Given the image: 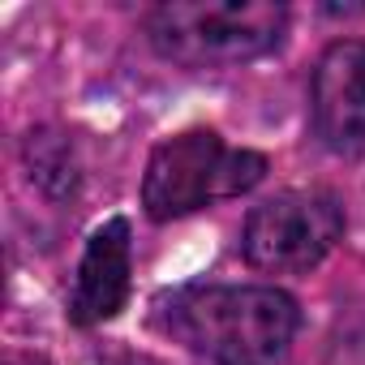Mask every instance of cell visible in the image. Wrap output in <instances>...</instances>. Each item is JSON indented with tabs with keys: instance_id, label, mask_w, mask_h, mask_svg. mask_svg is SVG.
I'll list each match as a JSON object with an SVG mask.
<instances>
[{
	"instance_id": "cell-1",
	"label": "cell",
	"mask_w": 365,
	"mask_h": 365,
	"mask_svg": "<svg viewBox=\"0 0 365 365\" xmlns=\"http://www.w3.org/2000/svg\"><path fill=\"white\" fill-rule=\"evenodd\" d=\"M159 327L215 365H275L301 331V309L271 284H207L172 292Z\"/></svg>"
},
{
	"instance_id": "cell-2",
	"label": "cell",
	"mask_w": 365,
	"mask_h": 365,
	"mask_svg": "<svg viewBox=\"0 0 365 365\" xmlns=\"http://www.w3.org/2000/svg\"><path fill=\"white\" fill-rule=\"evenodd\" d=\"M288 9L275 0H172L146 14V35L159 56L185 69L245 65L279 48Z\"/></svg>"
},
{
	"instance_id": "cell-3",
	"label": "cell",
	"mask_w": 365,
	"mask_h": 365,
	"mask_svg": "<svg viewBox=\"0 0 365 365\" xmlns=\"http://www.w3.org/2000/svg\"><path fill=\"white\" fill-rule=\"evenodd\" d=\"M267 176L258 150H232L215 129H190L159 142L146 159L142 207L155 224L202 211L215 198H237Z\"/></svg>"
},
{
	"instance_id": "cell-4",
	"label": "cell",
	"mask_w": 365,
	"mask_h": 365,
	"mask_svg": "<svg viewBox=\"0 0 365 365\" xmlns=\"http://www.w3.org/2000/svg\"><path fill=\"white\" fill-rule=\"evenodd\" d=\"M344 237V207L327 190H288L258 202L241 232V254L254 271L292 275L318 267Z\"/></svg>"
},
{
	"instance_id": "cell-5",
	"label": "cell",
	"mask_w": 365,
	"mask_h": 365,
	"mask_svg": "<svg viewBox=\"0 0 365 365\" xmlns=\"http://www.w3.org/2000/svg\"><path fill=\"white\" fill-rule=\"evenodd\" d=\"M309 112H314V133L322 138L327 150L335 155L365 150V43L361 39H339L318 56Z\"/></svg>"
},
{
	"instance_id": "cell-6",
	"label": "cell",
	"mask_w": 365,
	"mask_h": 365,
	"mask_svg": "<svg viewBox=\"0 0 365 365\" xmlns=\"http://www.w3.org/2000/svg\"><path fill=\"white\" fill-rule=\"evenodd\" d=\"M125 301H129V220L112 215L108 224L95 228L82 254L78 284L69 297V318L78 327H99L116 318Z\"/></svg>"
},
{
	"instance_id": "cell-7",
	"label": "cell",
	"mask_w": 365,
	"mask_h": 365,
	"mask_svg": "<svg viewBox=\"0 0 365 365\" xmlns=\"http://www.w3.org/2000/svg\"><path fill=\"white\" fill-rule=\"evenodd\" d=\"M31 168H35V176L43 180V185H52V176H61V185H65V190H73L69 146H65L61 138H48V133H39V138L31 142Z\"/></svg>"
},
{
	"instance_id": "cell-8",
	"label": "cell",
	"mask_w": 365,
	"mask_h": 365,
	"mask_svg": "<svg viewBox=\"0 0 365 365\" xmlns=\"http://www.w3.org/2000/svg\"><path fill=\"white\" fill-rule=\"evenodd\" d=\"M103 365H159V361H150V356H133V352H125V356H112V361H103Z\"/></svg>"
}]
</instances>
